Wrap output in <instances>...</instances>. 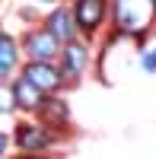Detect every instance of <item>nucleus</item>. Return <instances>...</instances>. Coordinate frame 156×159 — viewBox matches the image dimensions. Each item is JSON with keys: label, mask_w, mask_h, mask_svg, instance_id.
I'll return each mask as SVG.
<instances>
[{"label": "nucleus", "mask_w": 156, "mask_h": 159, "mask_svg": "<svg viewBox=\"0 0 156 159\" xmlns=\"http://www.w3.org/2000/svg\"><path fill=\"white\" fill-rule=\"evenodd\" d=\"M16 61H19V48L10 35L0 32V80H7L13 70H16Z\"/></svg>", "instance_id": "9d476101"}, {"label": "nucleus", "mask_w": 156, "mask_h": 159, "mask_svg": "<svg viewBox=\"0 0 156 159\" xmlns=\"http://www.w3.org/2000/svg\"><path fill=\"white\" fill-rule=\"evenodd\" d=\"M35 3H51V0H35Z\"/></svg>", "instance_id": "4468645a"}, {"label": "nucleus", "mask_w": 156, "mask_h": 159, "mask_svg": "<svg viewBox=\"0 0 156 159\" xmlns=\"http://www.w3.org/2000/svg\"><path fill=\"white\" fill-rule=\"evenodd\" d=\"M10 96H13V108H22V111H35L38 105H42V92H38L32 83H25L22 76L13 80V86H10Z\"/></svg>", "instance_id": "6e6552de"}, {"label": "nucleus", "mask_w": 156, "mask_h": 159, "mask_svg": "<svg viewBox=\"0 0 156 159\" xmlns=\"http://www.w3.org/2000/svg\"><path fill=\"white\" fill-rule=\"evenodd\" d=\"M13 140H16V147H19L22 153H42V150H48L51 143L57 140V134H51L48 127L29 121V124H16Z\"/></svg>", "instance_id": "7ed1b4c3"}, {"label": "nucleus", "mask_w": 156, "mask_h": 159, "mask_svg": "<svg viewBox=\"0 0 156 159\" xmlns=\"http://www.w3.org/2000/svg\"><path fill=\"white\" fill-rule=\"evenodd\" d=\"M7 147H10V137L3 134V130H0V156H3V153H7Z\"/></svg>", "instance_id": "ddd939ff"}, {"label": "nucleus", "mask_w": 156, "mask_h": 159, "mask_svg": "<svg viewBox=\"0 0 156 159\" xmlns=\"http://www.w3.org/2000/svg\"><path fill=\"white\" fill-rule=\"evenodd\" d=\"M7 111H13V96H10V89L0 86V115H7Z\"/></svg>", "instance_id": "f8f14e48"}, {"label": "nucleus", "mask_w": 156, "mask_h": 159, "mask_svg": "<svg viewBox=\"0 0 156 159\" xmlns=\"http://www.w3.org/2000/svg\"><path fill=\"white\" fill-rule=\"evenodd\" d=\"M156 19V0H115V25L124 35L147 32Z\"/></svg>", "instance_id": "f257e3e1"}, {"label": "nucleus", "mask_w": 156, "mask_h": 159, "mask_svg": "<svg viewBox=\"0 0 156 159\" xmlns=\"http://www.w3.org/2000/svg\"><path fill=\"white\" fill-rule=\"evenodd\" d=\"M35 115L42 118V127H48L51 134H54V127H67V118H70L67 102H64V99H57V96L42 99V105L35 108Z\"/></svg>", "instance_id": "0eeeda50"}, {"label": "nucleus", "mask_w": 156, "mask_h": 159, "mask_svg": "<svg viewBox=\"0 0 156 159\" xmlns=\"http://www.w3.org/2000/svg\"><path fill=\"white\" fill-rule=\"evenodd\" d=\"M45 22H48L45 29H48L51 35H54L61 45L73 42V32H76V25H73V16H70V10H64V7H61V10H54V13H51V16H48Z\"/></svg>", "instance_id": "1a4fd4ad"}, {"label": "nucleus", "mask_w": 156, "mask_h": 159, "mask_svg": "<svg viewBox=\"0 0 156 159\" xmlns=\"http://www.w3.org/2000/svg\"><path fill=\"white\" fill-rule=\"evenodd\" d=\"M22 51L29 57V64H54L61 54V42L42 25V29H32L22 35Z\"/></svg>", "instance_id": "f03ea898"}, {"label": "nucleus", "mask_w": 156, "mask_h": 159, "mask_svg": "<svg viewBox=\"0 0 156 159\" xmlns=\"http://www.w3.org/2000/svg\"><path fill=\"white\" fill-rule=\"evenodd\" d=\"M64 64H61V76H80L86 70V64H89V48L83 42H67V45H61V54H57Z\"/></svg>", "instance_id": "423d86ee"}, {"label": "nucleus", "mask_w": 156, "mask_h": 159, "mask_svg": "<svg viewBox=\"0 0 156 159\" xmlns=\"http://www.w3.org/2000/svg\"><path fill=\"white\" fill-rule=\"evenodd\" d=\"M140 67H144L147 73H156V45H153V48H147L144 54H140Z\"/></svg>", "instance_id": "9b49d317"}, {"label": "nucleus", "mask_w": 156, "mask_h": 159, "mask_svg": "<svg viewBox=\"0 0 156 159\" xmlns=\"http://www.w3.org/2000/svg\"><path fill=\"white\" fill-rule=\"evenodd\" d=\"M105 10H108V0H73L70 16H73V25L80 32L93 35L102 25V19H105Z\"/></svg>", "instance_id": "20e7f679"}, {"label": "nucleus", "mask_w": 156, "mask_h": 159, "mask_svg": "<svg viewBox=\"0 0 156 159\" xmlns=\"http://www.w3.org/2000/svg\"><path fill=\"white\" fill-rule=\"evenodd\" d=\"M19 76L25 80V83H32L38 92H42V96L57 92V89L64 86V76H61V70L54 67V64H25Z\"/></svg>", "instance_id": "39448f33"}]
</instances>
